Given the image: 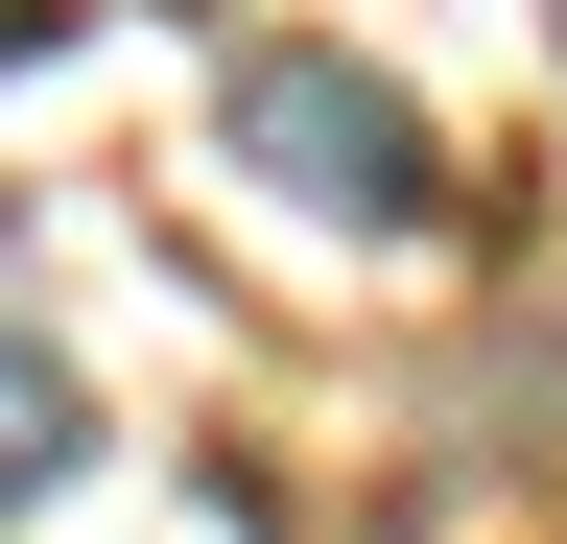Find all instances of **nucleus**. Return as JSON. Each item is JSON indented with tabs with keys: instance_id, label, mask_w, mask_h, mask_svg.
Masks as SVG:
<instances>
[{
	"instance_id": "f257e3e1",
	"label": "nucleus",
	"mask_w": 567,
	"mask_h": 544,
	"mask_svg": "<svg viewBox=\"0 0 567 544\" xmlns=\"http://www.w3.org/2000/svg\"><path fill=\"white\" fill-rule=\"evenodd\" d=\"M237 166L284 189V214H331V237H402L425 189H450V166H425V119L354 72V48H260V72H237Z\"/></svg>"
},
{
	"instance_id": "f03ea898",
	"label": "nucleus",
	"mask_w": 567,
	"mask_h": 544,
	"mask_svg": "<svg viewBox=\"0 0 567 544\" xmlns=\"http://www.w3.org/2000/svg\"><path fill=\"white\" fill-rule=\"evenodd\" d=\"M71 450H95V379H71L48 331H0V521H24V497H48Z\"/></svg>"
},
{
	"instance_id": "7ed1b4c3",
	"label": "nucleus",
	"mask_w": 567,
	"mask_h": 544,
	"mask_svg": "<svg viewBox=\"0 0 567 544\" xmlns=\"http://www.w3.org/2000/svg\"><path fill=\"white\" fill-rule=\"evenodd\" d=\"M48 48H71V0H0V95H24V72H48Z\"/></svg>"
}]
</instances>
